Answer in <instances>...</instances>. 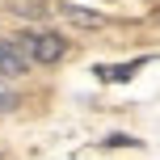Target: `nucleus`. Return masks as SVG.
Here are the masks:
<instances>
[{"label":"nucleus","mask_w":160,"mask_h":160,"mask_svg":"<svg viewBox=\"0 0 160 160\" xmlns=\"http://www.w3.org/2000/svg\"><path fill=\"white\" fill-rule=\"evenodd\" d=\"M17 47H21V55L30 59V63H38V68H55L59 59L68 55V42L59 38V34H51V30H30V34H21V38H13Z\"/></svg>","instance_id":"1"},{"label":"nucleus","mask_w":160,"mask_h":160,"mask_svg":"<svg viewBox=\"0 0 160 160\" xmlns=\"http://www.w3.org/2000/svg\"><path fill=\"white\" fill-rule=\"evenodd\" d=\"M59 13H63L68 21H76V25H101V13H93V8H80V4H59Z\"/></svg>","instance_id":"2"},{"label":"nucleus","mask_w":160,"mask_h":160,"mask_svg":"<svg viewBox=\"0 0 160 160\" xmlns=\"http://www.w3.org/2000/svg\"><path fill=\"white\" fill-rule=\"evenodd\" d=\"M143 63H148V59H135V63H118V68H97V76H101V80H131V76H135Z\"/></svg>","instance_id":"3"},{"label":"nucleus","mask_w":160,"mask_h":160,"mask_svg":"<svg viewBox=\"0 0 160 160\" xmlns=\"http://www.w3.org/2000/svg\"><path fill=\"white\" fill-rule=\"evenodd\" d=\"M127 143H139V139H131V135H110L105 139V148H127Z\"/></svg>","instance_id":"4"}]
</instances>
